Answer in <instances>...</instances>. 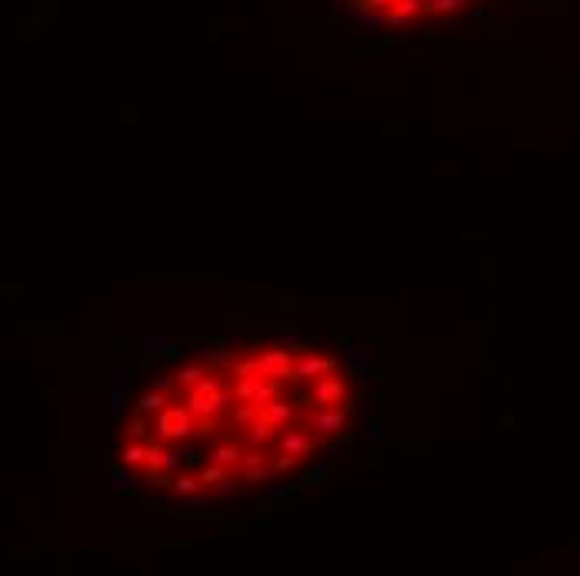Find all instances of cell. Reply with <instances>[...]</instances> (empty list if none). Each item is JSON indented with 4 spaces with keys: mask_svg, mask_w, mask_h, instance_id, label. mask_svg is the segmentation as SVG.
<instances>
[{
    "mask_svg": "<svg viewBox=\"0 0 580 576\" xmlns=\"http://www.w3.org/2000/svg\"><path fill=\"white\" fill-rule=\"evenodd\" d=\"M230 403H234V387H227V383H220V390L214 393H197V390L187 393V410L194 416H200V420H217L220 414L230 410Z\"/></svg>",
    "mask_w": 580,
    "mask_h": 576,
    "instance_id": "1",
    "label": "cell"
},
{
    "mask_svg": "<svg viewBox=\"0 0 580 576\" xmlns=\"http://www.w3.org/2000/svg\"><path fill=\"white\" fill-rule=\"evenodd\" d=\"M153 430L160 433V440H190V433H194V414L187 406H164V410H157Z\"/></svg>",
    "mask_w": 580,
    "mask_h": 576,
    "instance_id": "2",
    "label": "cell"
},
{
    "mask_svg": "<svg viewBox=\"0 0 580 576\" xmlns=\"http://www.w3.org/2000/svg\"><path fill=\"white\" fill-rule=\"evenodd\" d=\"M253 373H261V377H270V380H294V360L290 353L280 347H267L261 350L257 357H253Z\"/></svg>",
    "mask_w": 580,
    "mask_h": 576,
    "instance_id": "3",
    "label": "cell"
},
{
    "mask_svg": "<svg viewBox=\"0 0 580 576\" xmlns=\"http://www.w3.org/2000/svg\"><path fill=\"white\" fill-rule=\"evenodd\" d=\"M347 400H351V390H347V383L340 380V377H334V373L317 377L314 387H310V403H314V406H340V403H347Z\"/></svg>",
    "mask_w": 580,
    "mask_h": 576,
    "instance_id": "4",
    "label": "cell"
},
{
    "mask_svg": "<svg viewBox=\"0 0 580 576\" xmlns=\"http://www.w3.org/2000/svg\"><path fill=\"white\" fill-rule=\"evenodd\" d=\"M351 426V416L344 406H320L317 414L310 416V430H317L320 436H337Z\"/></svg>",
    "mask_w": 580,
    "mask_h": 576,
    "instance_id": "5",
    "label": "cell"
},
{
    "mask_svg": "<svg viewBox=\"0 0 580 576\" xmlns=\"http://www.w3.org/2000/svg\"><path fill=\"white\" fill-rule=\"evenodd\" d=\"M340 367L337 357H317V353H304V357L294 363V380L304 383V380H317L324 373H334Z\"/></svg>",
    "mask_w": 580,
    "mask_h": 576,
    "instance_id": "6",
    "label": "cell"
},
{
    "mask_svg": "<svg viewBox=\"0 0 580 576\" xmlns=\"http://www.w3.org/2000/svg\"><path fill=\"white\" fill-rule=\"evenodd\" d=\"M177 463H180V457L170 453L164 443H157V440L147 443V463H143V467L151 470V473H174Z\"/></svg>",
    "mask_w": 580,
    "mask_h": 576,
    "instance_id": "7",
    "label": "cell"
},
{
    "mask_svg": "<svg viewBox=\"0 0 580 576\" xmlns=\"http://www.w3.org/2000/svg\"><path fill=\"white\" fill-rule=\"evenodd\" d=\"M280 450H284V453H294V457H307V453L314 450V436L307 433V430H300V426H294V430H287V433L280 436Z\"/></svg>",
    "mask_w": 580,
    "mask_h": 576,
    "instance_id": "8",
    "label": "cell"
},
{
    "mask_svg": "<svg viewBox=\"0 0 580 576\" xmlns=\"http://www.w3.org/2000/svg\"><path fill=\"white\" fill-rule=\"evenodd\" d=\"M261 416H267V423L274 426V430H284L290 423V416H294V403H284L280 397L270 400L267 406H261Z\"/></svg>",
    "mask_w": 580,
    "mask_h": 576,
    "instance_id": "9",
    "label": "cell"
},
{
    "mask_svg": "<svg viewBox=\"0 0 580 576\" xmlns=\"http://www.w3.org/2000/svg\"><path fill=\"white\" fill-rule=\"evenodd\" d=\"M241 446L234 443V440H227V443H220V446H214L210 450V463H217V467H224V470H230V467H237L241 463Z\"/></svg>",
    "mask_w": 580,
    "mask_h": 576,
    "instance_id": "10",
    "label": "cell"
},
{
    "mask_svg": "<svg viewBox=\"0 0 580 576\" xmlns=\"http://www.w3.org/2000/svg\"><path fill=\"white\" fill-rule=\"evenodd\" d=\"M261 383H263L261 373H247V377H241V380L234 383V400H237V403H251Z\"/></svg>",
    "mask_w": 580,
    "mask_h": 576,
    "instance_id": "11",
    "label": "cell"
},
{
    "mask_svg": "<svg viewBox=\"0 0 580 576\" xmlns=\"http://www.w3.org/2000/svg\"><path fill=\"white\" fill-rule=\"evenodd\" d=\"M121 463L127 470H137V467H143L147 463V443L143 440H133V443H127L121 450Z\"/></svg>",
    "mask_w": 580,
    "mask_h": 576,
    "instance_id": "12",
    "label": "cell"
},
{
    "mask_svg": "<svg viewBox=\"0 0 580 576\" xmlns=\"http://www.w3.org/2000/svg\"><path fill=\"white\" fill-rule=\"evenodd\" d=\"M200 487H204V483H200V477H174V480H170V489H174L180 500H187V497H197Z\"/></svg>",
    "mask_w": 580,
    "mask_h": 576,
    "instance_id": "13",
    "label": "cell"
},
{
    "mask_svg": "<svg viewBox=\"0 0 580 576\" xmlns=\"http://www.w3.org/2000/svg\"><path fill=\"white\" fill-rule=\"evenodd\" d=\"M270 433H274V426L267 423V416H261V410H257V416L251 420V433H247V440H251L253 446H261Z\"/></svg>",
    "mask_w": 580,
    "mask_h": 576,
    "instance_id": "14",
    "label": "cell"
},
{
    "mask_svg": "<svg viewBox=\"0 0 580 576\" xmlns=\"http://www.w3.org/2000/svg\"><path fill=\"white\" fill-rule=\"evenodd\" d=\"M200 377H204V370H200L197 363H187V367H180L174 373V383H177V387H194Z\"/></svg>",
    "mask_w": 580,
    "mask_h": 576,
    "instance_id": "15",
    "label": "cell"
},
{
    "mask_svg": "<svg viewBox=\"0 0 580 576\" xmlns=\"http://www.w3.org/2000/svg\"><path fill=\"white\" fill-rule=\"evenodd\" d=\"M270 400H277V380H274V383L263 380L261 387H257V393H253V400H251V403L257 406V410H261V406H267Z\"/></svg>",
    "mask_w": 580,
    "mask_h": 576,
    "instance_id": "16",
    "label": "cell"
},
{
    "mask_svg": "<svg viewBox=\"0 0 580 576\" xmlns=\"http://www.w3.org/2000/svg\"><path fill=\"white\" fill-rule=\"evenodd\" d=\"M224 477H227V470L217 467V463H210V467L200 470V483H204V487H217Z\"/></svg>",
    "mask_w": 580,
    "mask_h": 576,
    "instance_id": "17",
    "label": "cell"
},
{
    "mask_svg": "<svg viewBox=\"0 0 580 576\" xmlns=\"http://www.w3.org/2000/svg\"><path fill=\"white\" fill-rule=\"evenodd\" d=\"M464 7V0H424V11L430 13H447V11H457Z\"/></svg>",
    "mask_w": 580,
    "mask_h": 576,
    "instance_id": "18",
    "label": "cell"
},
{
    "mask_svg": "<svg viewBox=\"0 0 580 576\" xmlns=\"http://www.w3.org/2000/svg\"><path fill=\"white\" fill-rule=\"evenodd\" d=\"M164 393H160V390H153V393H147V397H141V403H137V406H141V410H143V414H151V410H164Z\"/></svg>",
    "mask_w": 580,
    "mask_h": 576,
    "instance_id": "19",
    "label": "cell"
},
{
    "mask_svg": "<svg viewBox=\"0 0 580 576\" xmlns=\"http://www.w3.org/2000/svg\"><path fill=\"white\" fill-rule=\"evenodd\" d=\"M257 467H267V453H263L261 446H253L244 453V470H257Z\"/></svg>",
    "mask_w": 580,
    "mask_h": 576,
    "instance_id": "20",
    "label": "cell"
},
{
    "mask_svg": "<svg viewBox=\"0 0 580 576\" xmlns=\"http://www.w3.org/2000/svg\"><path fill=\"white\" fill-rule=\"evenodd\" d=\"M294 463H297L294 453H284V450H280V457L270 463V470H274L277 477H284V473H290V470H294Z\"/></svg>",
    "mask_w": 580,
    "mask_h": 576,
    "instance_id": "21",
    "label": "cell"
},
{
    "mask_svg": "<svg viewBox=\"0 0 580 576\" xmlns=\"http://www.w3.org/2000/svg\"><path fill=\"white\" fill-rule=\"evenodd\" d=\"M124 433L131 436V440H147V423H143L141 416H133L131 423L124 426Z\"/></svg>",
    "mask_w": 580,
    "mask_h": 576,
    "instance_id": "22",
    "label": "cell"
},
{
    "mask_svg": "<svg viewBox=\"0 0 580 576\" xmlns=\"http://www.w3.org/2000/svg\"><path fill=\"white\" fill-rule=\"evenodd\" d=\"M190 390H197V393H214V390H220V380H214V377H207V373H204V377H200V380L194 383Z\"/></svg>",
    "mask_w": 580,
    "mask_h": 576,
    "instance_id": "23",
    "label": "cell"
},
{
    "mask_svg": "<svg viewBox=\"0 0 580 576\" xmlns=\"http://www.w3.org/2000/svg\"><path fill=\"white\" fill-rule=\"evenodd\" d=\"M263 480H267V467L244 470V483H251V487H257V483H263Z\"/></svg>",
    "mask_w": 580,
    "mask_h": 576,
    "instance_id": "24",
    "label": "cell"
},
{
    "mask_svg": "<svg viewBox=\"0 0 580 576\" xmlns=\"http://www.w3.org/2000/svg\"><path fill=\"white\" fill-rule=\"evenodd\" d=\"M253 416H257V406H253V403H251V406H244V410H237V423H251Z\"/></svg>",
    "mask_w": 580,
    "mask_h": 576,
    "instance_id": "25",
    "label": "cell"
}]
</instances>
